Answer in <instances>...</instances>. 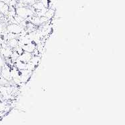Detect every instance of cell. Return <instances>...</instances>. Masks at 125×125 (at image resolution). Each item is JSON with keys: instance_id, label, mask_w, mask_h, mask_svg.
Here are the masks:
<instances>
[{"instance_id": "1", "label": "cell", "mask_w": 125, "mask_h": 125, "mask_svg": "<svg viewBox=\"0 0 125 125\" xmlns=\"http://www.w3.org/2000/svg\"><path fill=\"white\" fill-rule=\"evenodd\" d=\"M1 76L4 78L8 81H11L12 78L11 76V70L7 65H3L1 69Z\"/></svg>"}, {"instance_id": "2", "label": "cell", "mask_w": 125, "mask_h": 125, "mask_svg": "<svg viewBox=\"0 0 125 125\" xmlns=\"http://www.w3.org/2000/svg\"><path fill=\"white\" fill-rule=\"evenodd\" d=\"M7 29L8 32L13 33L15 34H19L21 33V31L24 29L21 26H20L18 24H10L7 26Z\"/></svg>"}, {"instance_id": "3", "label": "cell", "mask_w": 125, "mask_h": 125, "mask_svg": "<svg viewBox=\"0 0 125 125\" xmlns=\"http://www.w3.org/2000/svg\"><path fill=\"white\" fill-rule=\"evenodd\" d=\"M32 53H29V52H23V53L19 55V58H17L18 60H20L21 62L24 63H28L30 62L31 58H32Z\"/></svg>"}, {"instance_id": "4", "label": "cell", "mask_w": 125, "mask_h": 125, "mask_svg": "<svg viewBox=\"0 0 125 125\" xmlns=\"http://www.w3.org/2000/svg\"><path fill=\"white\" fill-rule=\"evenodd\" d=\"M27 8L25 7H17L15 10L16 14L20 16V17H23V19H26L27 17H28L27 13Z\"/></svg>"}, {"instance_id": "5", "label": "cell", "mask_w": 125, "mask_h": 125, "mask_svg": "<svg viewBox=\"0 0 125 125\" xmlns=\"http://www.w3.org/2000/svg\"><path fill=\"white\" fill-rule=\"evenodd\" d=\"M22 48L23 50V52H29V53H33L34 50L36 48V46H35V43L33 42H31L27 43L26 45H24L22 47Z\"/></svg>"}, {"instance_id": "6", "label": "cell", "mask_w": 125, "mask_h": 125, "mask_svg": "<svg viewBox=\"0 0 125 125\" xmlns=\"http://www.w3.org/2000/svg\"><path fill=\"white\" fill-rule=\"evenodd\" d=\"M7 45H8L9 47L11 48V49L12 48H15L18 46V40L16 38L10 40H8Z\"/></svg>"}, {"instance_id": "7", "label": "cell", "mask_w": 125, "mask_h": 125, "mask_svg": "<svg viewBox=\"0 0 125 125\" xmlns=\"http://www.w3.org/2000/svg\"><path fill=\"white\" fill-rule=\"evenodd\" d=\"M39 62H40V58L39 57V56H33L30 60V62L32 63L35 66L38 65Z\"/></svg>"}, {"instance_id": "8", "label": "cell", "mask_w": 125, "mask_h": 125, "mask_svg": "<svg viewBox=\"0 0 125 125\" xmlns=\"http://www.w3.org/2000/svg\"><path fill=\"white\" fill-rule=\"evenodd\" d=\"M35 66L33 65V64L30 62H29L28 63L26 64V69L28 70H30V71H33L35 69Z\"/></svg>"}, {"instance_id": "9", "label": "cell", "mask_w": 125, "mask_h": 125, "mask_svg": "<svg viewBox=\"0 0 125 125\" xmlns=\"http://www.w3.org/2000/svg\"><path fill=\"white\" fill-rule=\"evenodd\" d=\"M15 49V51L18 53L19 55H21V54H22L23 53V50L22 47H20V46H17Z\"/></svg>"}]
</instances>
